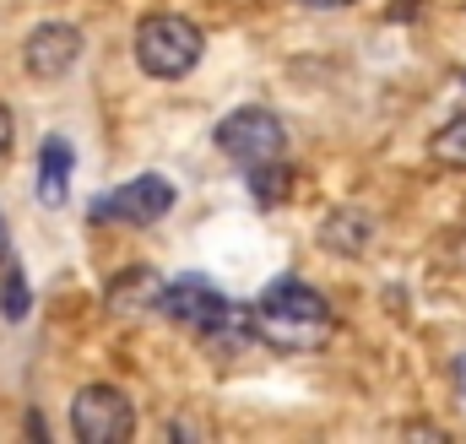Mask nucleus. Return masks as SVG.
<instances>
[{"mask_svg":"<svg viewBox=\"0 0 466 444\" xmlns=\"http://www.w3.org/2000/svg\"><path fill=\"white\" fill-rule=\"evenodd\" d=\"M244 320H249V336L266 341L271 352H320L337 336V309L326 304L320 288L299 277H277L255 298V309H244Z\"/></svg>","mask_w":466,"mask_h":444,"instance_id":"1","label":"nucleus"},{"mask_svg":"<svg viewBox=\"0 0 466 444\" xmlns=\"http://www.w3.org/2000/svg\"><path fill=\"white\" fill-rule=\"evenodd\" d=\"M201 55H207V38H201V27L190 16H179V11L141 16V27H136V66L147 76L179 82V76H190L201 66Z\"/></svg>","mask_w":466,"mask_h":444,"instance_id":"2","label":"nucleus"},{"mask_svg":"<svg viewBox=\"0 0 466 444\" xmlns=\"http://www.w3.org/2000/svg\"><path fill=\"white\" fill-rule=\"evenodd\" d=\"M152 309H157L163 320L185 326V331L207 336V341H223V336H233V331H249L244 309H233L207 277H174L168 288H157Z\"/></svg>","mask_w":466,"mask_h":444,"instance_id":"3","label":"nucleus"},{"mask_svg":"<svg viewBox=\"0 0 466 444\" xmlns=\"http://www.w3.org/2000/svg\"><path fill=\"white\" fill-rule=\"evenodd\" d=\"M218 152L233 157L238 168H260V163H277V157H288V130H282V119L271 109H260V104H244V109H233L223 125H218Z\"/></svg>","mask_w":466,"mask_h":444,"instance_id":"4","label":"nucleus"},{"mask_svg":"<svg viewBox=\"0 0 466 444\" xmlns=\"http://www.w3.org/2000/svg\"><path fill=\"white\" fill-rule=\"evenodd\" d=\"M71 434L82 444H125L136 434V407L119 385H82L71 401Z\"/></svg>","mask_w":466,"mask_h":444,"instance_id":"5","label":"nucleus"},{"mask_svg":"<svg viewBox=\"0 0 466 444\" xmlns=\"http://www.w3.org/2000/svg\"><path fill=\"white\" fill-rule=\"evenodd\" d=\"M174 185L163 179V174H136V179H125L115 196H104V201H93V217L98 222H125V227H152V222H163L174 212Z\"/></svg>","mask_w":466,"mask_h":444,"instance_id":"6","label":"nucleus"},{"mask_svg":"<svg viewBox=\"0 0 466 444\" xmlns=\"http://www.w3.org/2000/svg\"><path fill=\"white\" fill-rule=\"evenodd\" d=\"M76 60H82V33L71 22H38L22 44V66L33 82H60L76 71Z\"/></svg>","mask_w":466,"mask_h":444,"instance_id":"7","label":"nucleus"},{"mask_svg":"<svg viewBox=\"0 0 466 444\" xmlns=\"http://www.w3.org/2000/svg\"><path fill=\"white\" fill-rule=\"evenodd\" d=\"M71 168H76V152L66 136H44L38 146V201L44 207H66L71 196Z\"/></svg>","mask_w":466,"mask_h":444,"instance_id":"8","label":"nucleus"},{"mask_svg":"<svg viewBox=\"0 0 466 444\" xmlns=\"http://www.w3.org/2000/svg\"><path fill=\"white\" fill-rule=\"evenodd\" d=\"M369 238H374V222L363 217V212H331L326 227H320V244L331 255H363Z\"/></svg>","mask_w":466,"mask_h":444,"instance_id":"9","label":"nucleus"},{"mask_svg":"<svg viewBox=\"0 0 466 444\" xmlns=\"http://www.w3.org/2000/svg\"><path fill=\"white\" fill-rule=\"evenodd\" d=\"M429 157H434L440 168H461L466 174V114L445 119V125L429 136Z\"/></svg>","mask_w":466,"mask_h":444,"instance_id":"10","label":"nucleus"},{"mask_svg":"<svg viewBox=\"0 0 466 444\" xmlns=\"http://www.w3.org/2000/svg\"><path fill=\"white\" fill-rule=\"evenodd\" d=\"M244 174H249V196H255L260 207H277L282 190H288V179H293L282 157H277V163H260V168H244Z\"/></svg>","mask_w":466,"mask_h":444,"instance_id":"11","label":"nucleus"},{"mask_svg":"<svg viewBox=\"0 0 466 444\" xmlns=\"http://www.w3.org/2000/svg\"><path fill=\"white\" fill-rule=\"evenodd\" d=\"M27 304H33L27 277L11 266V271H5V282H0V315H5V320H27Z\"/></svg>","mask_w":466,"mask_h":444,"instance_id":"12","label":"nucleus"},{"mask_svg":"<svg viewBox=\"0 0 466 444\" xmlns=\"http://www.w3.org/2000/svg\"><path fill=\"white\" fill-rule=\"evenodd\" d=\"M11 141H16V119H11V109L0 104V157L11 152Z\"/></svg>","mask_w":466,"mask_h":444,"instance_id":"13","label":"nucleus"},{"mask_svg":"<svg viewBox=\"0 0 466 444\" xmlns=\"http://www.w3.org/2000/svg\"><path fill=\"white\" fill-rule=\"evenodd\" d=\"M299 5H309V11H342V5H352V0H299Z\"/></svg>","mask_w":466,"mask_h":444,"instance_id":"14","label":"nucleus"},{"mask_svg":"<svg viewBox=\"0 0 466 444\" xmlns=\"http://www.w3.org/2000/svg\"><path fill=\"white\" fill-rule=\"evenodd\" d=\"M11 260V233H5V212H0V266Z\"/></svg>","mask_w":466,"mask_h":444,"instance_id":"15","label":"nucleus"},{"mask_svg":"<svg viewBox=\"0 0 466 444\" xmlns=\"http://www.w3.org/2000/svg\"><path fill=\"white\" fill-rule=\"evenodd\" d=\"M456 385H461V396H466V358H456Z\"/></svg>","mask_w":466,"mask_h":444,"instance_id":"16","label":"nucleus"},{"mask_svg":"<svg viewBox=\"0 0 466 444\" xmlns=\"http://www.w3.org/2000/svg\"><path fill=\"white\" fill-rule=\"evenodd\" d=\"M390 16H412V0H401V5H396V11H390Z\"/></svg>","mask_w":466,"mask_h":444,"instance_id":"17","label":"nucleus"}]
</instances>
